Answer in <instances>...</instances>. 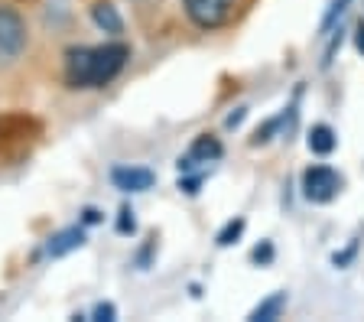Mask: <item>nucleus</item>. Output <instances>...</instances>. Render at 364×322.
Wrapping results in <instances>:
<instances>
[{
    "instance_id": "nucleus-13",
    "label": "nucleus",
    "mask_w": 364,
    "mask_h": 322,
    "mask_svg": "<svg viewBox=\"0 0 364 322\" xmlns=\"http://www.w3.org/2000/svg\"><path fill=\"white\" fill-rule=\"evenodd\" d=\"M117 231H121V235H134V231H136V222H134V212H130V208H121V218H117Z\"/></svg>"
},
{
    "instance_id": "nucleus-14",
    "label": "nucleus",
    "mask_w": 364,
    "mask_h": 322,
    "mask_svg": "<svg viewBox=\"0 0 364 322\" xmlns=\"http://www.w3.org/2000/svg\"><path fill=\"white\" fill-rule=\"evenodd\" d=\"M250 257H254V264H267V261H270V257H273L270 241H264L260 247H254V254H250Z\"/></svg>"
},
{
    "instance_id": "nucleus-11",
    "label": "nucleus",
    "mask_w": 364,
    "mask_h": 322,
    "mask_svg": "<svg viewBox=\"0 0 364 322\" xmlns=\"http://www.w3.org/2000/svg\"><path fill=\"white\" fill-rule=\"evenodd\" d=\"M241 231H244V218H231V222H228L225 228L218 231V247L235 245V241L241 238Z\"/></svg>"
},
{
    "instance_id": "nucleus-16",
    "label": "nucleus",
    "mask_w": 364,
    "mask_h": 322,
    "mask_svg": "<svg viewBox=\"0 0 364 322\" xmlns=\"http://www.w3.org/2000/svg\"><path fill=\"white\" fill-rule=\"evenodd\" d=\"M355 46H358V53L364 55V20L355 26Z\"/></svg>"
},
{
    "instance_id": "nucleus-4",
    "label": "nucleus",
    "mask_w": 364,
    "mask_h": 322,
    "mask_svg": "<svg viewBox=\"0 0 364 322\" xmlns=\"http://www.w3.org/2000/svg\"><path fill=\"white\" fill-rule=\"evenodd\" d=\"M182 4H186L189 20L196 26H202V30L221 26L231 16V10H235V0H182Z\"/></svg>"
},
{
    "instance_id": "nucleus-2",
    "label": "nucleus",
    "mask_w": 364,
    "mask_h": 322,
    "mask_svg": "<svg viewBox=\"0 0 364 322\" xmlns=\"http://www.w3.org/2000/svg\"><path fill=\"white\" fill-rule=\"evenodd\" d=\"M26 49V23L10 7H0V65H10Z\"/></svg>"
},
{
    "instance_id": "nucleus-7",
    "label": "nucleus",
    "mask_w": 364,
    "mask_h": 322,
    "mask_svg": "<svg viewBox=\"0 0 364 322\" xmlns=\"http://www.w3.org/2000/svg\"><path fill=\"white\" fill-rule=\"evenodd\" d=\"M82 245H85V228H65V231H59V235L49 238L46 251H49V257H65V254L78 251Z\"/></svg>"
},
{
    "instance_id": "nucleus-9",
    "label": "nucleus",
    "mask_w": 364,
    "mask_h": 322,
    "mask_svg": "<svg viewBox=\"0 0 364 322\" xmlns=\"http://www.w3.org/2000/svg\"><path fill=\"white\" fill-rule=\"evenodd\" d=\"M91 20H95V26L105 30V33H121L124 30L121 14H117V7H111V4H95V7H91Z\"/></svg>"
},
{
    "instance_id": "nucleus-6",
    "label": "nucleus",
    "mask_w": 364,
    "mask_h": 322,
    "mask_svg": "<svg viewBox=\"0 0 364 322\" xmlns=\"http://www.w3.org/2000/svg\"><path fill=\"white\" fill-rule=\"evenodd\" d=\"M218 156H221V144L215 137H208V134H202V137H196V144L189 146V154L179 160V169L189 173L192 166H198V163H215Z\"/></svg>"
},
{
    "instance_id": "nucleus-12",
    "label": "nucleus",
    "mask_w": 364,
    "mask_h": 322,
    "mask_svg": "<svg viewBox=\"0 0 364 322\" xmlns=\"http://www.w3.org/2000/svg\"><path fill=\"white\" fill-rule=\"evenodd\" d=\"M345 7H348V0H335L332 7H328L326 20H322V36H328V33H332L335 20H341V14H345Z\"/></svg>"
},
{
    "instance_id": "nucleus-5",
    "label": "nucleus",
    "mask_w": 364,
    "mask_h": 322,
    "mask_svg": "<svg viewBox=\"0 0 364 322\" xmlns=\"http://www.w3.org/2000/svg\"><path fill=\"white\" fill-rule=\"evenodd\" d=\"M111 183L121 192H146L153 183H156V176L144 166H114L111 169Z\"/></svg>"
},
{
    "instance_id": "nucleus-1",
    "label": "nucleus",
    "mask_w": 364,
    "mask_h": 322,
    "mask_svg": "<svg viewBox=\"0 0 364 322\" xmlns=\"http://www.w3.org/2000/svg\"><path fill=\"white\" fill-rule=\"evenodd\" d=\"M127 59H130V49L124 43L75 46L65 53V82L72 88H105L107 82H114L121 75Z\"/></svg>"
},
{
    "instance_id": "nucleus-15",
    "label": "nucleus",
    "mask_w": 364,
    "mask_h": 322,
    "mask_svg": "<svg viewBox=\"0 0 364 322\" xmlns=\"http://www.w3.org/2000/svg\"><path fill=\"white\" fill-rule=\"evenodd\" d=\"M114 316H117V309H114L111 303H101V306H95V319H98V322H111Z\"/></svg>"
},
{
    "instance_id": "nucleus-10",
    "label": "nucleus",
    "mask_w": 364,
    "mask_h": 322,
    "mask_svg": "<svg viewBox=\"0 0 364 322\" xmlns=\"http://www.w3.org/2000/svg\"><path fill=\"white\" fill-rule=\"evenodd\" d=\"M283 309H287V293H270V296L250 313V319L254 322H273V319H280Z\"/></svg>"
},
{
    "instance_id": "nucleus-17",
    "label": "nucleus",
    "mask_w": 364,
    "mask_h": 322,
    "mask_svg": "<svg viewBox=\"0 0 364 322\" xmlns=\"http://www.w3.org/2000/svg\"><path fill=\"white\" fill-rule=\"evenodd\" d=\"M98 218H101V215L95 212V208H88V212H85V225H95V222H98Z\"/></svg>"
},
{
    "instance_id": "nucleus-8",
    "label": "nucleus",
    "mask_w": 364,
    "mask_h": 322,
    "mask_svg": "<svg viewBox=\"0 0 364 322\" xmlns=\"http://www.w3.org/2000/svg\"><path fill=\"white\" fill-rule=\"evenodd\" d=\"M306 144H309V150L316 156H328L338 140H335V131L328 127V124H316V127L309 131V137H306Z\"/></svg>"
},
{
    "instance_id": "nucleus-3",
    "label": "nucleus",
    "mask_w": 364,
    "mask_h": 322,
    "mask_svg": "<svg viewBox=\"0 0 364 322\" xmlns=\"http://www.w3.org/2000/svg\"><path fill=\"white\" fill-rule=\"evenodd\" d=\"M341 192V176L328 166H309L303 173V195L316 205H326Z\"/></svg>"
}]
</instances>
